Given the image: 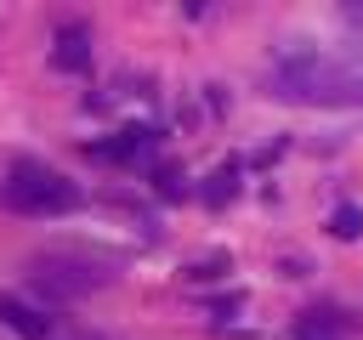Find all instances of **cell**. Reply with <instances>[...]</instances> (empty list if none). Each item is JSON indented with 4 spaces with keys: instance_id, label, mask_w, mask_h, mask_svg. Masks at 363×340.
Here are the masks:
<instances>
[{
    "instance_id": "obj_1",
    "label": "cell",
    "mask_w": 363,
    "mask_h": 340,
    "mask_svg": "<svg viewBox=\"0 0 363 340\" xmlns=\"http://www.w3.org/2000/svg\"><path fill=\"white\" fill-rule=\"evenodd\" d=\"M0 198L11 210H23V215H68V210H79V187L62 170L40 164V159H17L6 170V181H0Z\"/></svg>"
},
{
    "instance_id": "obj_2",
    "label": "cell",
    "mask_w": 363,
    "mask_h": 340,
    "mask_svg": "<svg viewBox=\"0 0 363 340\" xmlns=\"http://www.w3.org/2000/svg\"><path fill=\"white\" fill-rule=\"evenodd\" d=\"M28 278L51 300H79L91 289H108L113 283V266L108 261H91V255H74V249H45V255L28 261Z\"/></svg>"
},
{
    "instance_id": "obj_3",
    "label": "cell",
    "mask_w": 363,
    "mask_h": 340,
    "mask_svg": "<svg viewBox=\"0 0 363 340\" xmlns=\"http://www.w3.org/2000/svg\"><path fill=\"white\" fill-rule=\"evenodd\" d=\"M51 62H57L62 74H85V68H91V28H85V23H57V34H51Z\"/></svg>"
},
{
    "instance_id": "obj_4",
    "label": "cell",
    "mask_w": 363,
    "mask_h": 340,
    "mask_svg": "<svg viewBox=\"0 0 363 340\" xmlns=\"http://www.w3.org/2000/svg\"><path fill=\"white\" fill-rule=\"evenodd\" d=\"M0 329H11L17 340H51V317L23 295H0Z\"/></svg>"
},
{
    "instance_id": "obj_5",
    "label": "cell",
    "mask_w": 363,
    "mask_h": 340,
    "mask_svg": "<svg viewBox=\"0 0 363 340\" xmlns=\"http://www.w3.org/2000/svg\"><path fill=\"white\" fill-rule=\"evenodd\" d=\"M233 187H238V170H233V164H221V170L210 176V187H204V198H210V204H221V198H233Z\"/></svg>"
},
{
    "instance_id": "obj_6",
    "label": "cell",
    "mask_w": 363,
    "mask_h": 340,
    "mask_svg": "<svg viewBox=\"0 0 363 340\" xmlns=\"http://www.w3.org/2000/svg\"><path fill=\"white\" fill-rule=\"evenodd\" d=\"M357 232H363V210L340 204V210H335V238H357Z\"/></svg>"
},
{
    "instance_id": "obj_7",
    "label": "cell",
    "mask_w": 363,
    "mask_h": 340,
    "mask_svg": "<svg viewBox=\"0 0 363 340\" xmlns=\"http://www.w3.org/2000/svg\"><path fill=\"white\" fill-rule=\"evenodd\" d=\"M221 272H233V261H227V255H210V261H199L187 278H193V283H204V278H221Z\"/></svg>"
},
{
    "instance_id": "obj_8",
    "label": "cell",
    "mask_w": 363,
    "mask_h": 340,
    "mask_svg": "<svg viewBox=\"0 0 363 340\" xmlns=\"http://www.w3.org/2000/svg\"><path fill=\"white\" fill-rule=\"evenodd\" d=\"M159 193H164V198H182V193H187V176H182V170H159Z\"/></svg>"
},
{
    "instance_id": "obj_9",
    "label": "cell",
    "mask_w": 363,
    "mask_h": 340,
    "mask_svg": "<svg viewBox=\"0 0 363 340\" xmlns=\"http://www.w3.org/2000/svg\"><path fill=\"white\" fill-rule=\"evenodd\" d=\"M346 23H352V28H363V6H346Z\"/></svg>"
}]
</instances>
